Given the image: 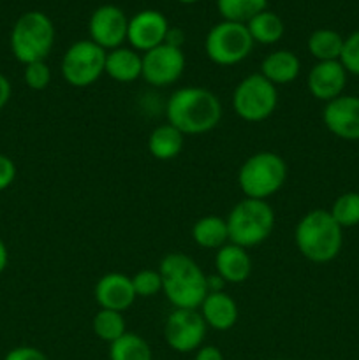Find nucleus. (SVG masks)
Wrapping results in <instances>:
<instances>
[{
    "label": "nucleus",
    "instance_id": "nucleus-19",
    "mask_svg": "<svg viewBox=\"0 0 359 360\" xmlns=\"http://www.w3.org/2000/svg\"><path fill=\"white\" fill-rule=\"evenodd\" d=\"M104 74L118 83H132L143 74V56L136 49L123 46L111 49L106 55Z\"/></svg>",
    "mask_w": 359,
    "mask_h": 360
},
{
    "label": "nucleus",
    "instance_id": "nucleus-7",
    "mask_svg": "<svg viewBox=\"0 0 359 360\" xmlns=\"http://www.w3.org/2000/svg\"><path fill=\"white\" fill-rule=\"evenodd\" d=\"M278 105V91L260 72L243 77L232 94V109L241 120L259 123L270 118Z\"/></svg>",
    "mask_w": 359,
    "mask_h": 360
},
{
    "label": "nucleus",
    "instance_id": "nucleus-2",
    "mask_svg": "<svg viewBox=\"0 0 359 360\" xmlns=\"http://www.w3.org/2000/svg\"><path fill=\"white\" fill-rule=\"evenodd\" d=\"M162 292L178 309H199L208 295L206 274L197 262L183 253H168L158 264Z\"/></svg>",
    "mask_w": 359,
    "mask_h": 360
},
{
    "label": "nucleus",
    "instance_id": "nucleus-26",
    "mask_svg": "<svg viewBox=\"0 0 359 360\" xmlns=\"http://www.w3.org/2000/svg\"><path fill=\"white\" fill-rule=\"evenodd\" d=\"M267 0H217V9L224 21L246 25L253 16L266 11Z\"/></svg>",
    "mask_w": 359,
    "mask_h": 360
},
{
    "label": "nucleus",
    "instance_id": "nucleus-29",
    "mask_svg": "<svg viewBox=\"0 0 359 360\" xmlns=\"http://www.w3.org/2000/svg\"><path fill=\"white\" fill-rule=\"evenodd\" d=\"M130 280H132L136 297H155L162 292V276L158 271L143 269L134 274Z\"/></svg>",
    "mask_w": 359,
    "mask_h": 360
},
{
    "label": "nucleus",
    "instance_id": "nucleus-3",
    "mask_svg": "<svg viewBox=\"0 0 359 360\" xmlns=\"http://www.w3.org/2000/svg\"><path fill=\"white\" fill-rule=\"evenodd\" d=\"M296 246L306 260L327 264L336 259L344 246V229L334 221L329 210H312L296 225Z\"/></svg>",
    "mask_w": 359,
    "mask_h": 360
},
{
    "label": "nucleus",
    "instance_id": "nucleus-38",
    "mask_svg": "<svg viewBox=\"0 0 359 360\" xmlns=\"http://www.w3.org/2000/svg\"><path fill=\"white\" fill-rule=\"evenodd\" d=\"M7 262H9V252H7V246L6 243L0 239V274L6 271L7 267Z\"/></svg>",
    "mask_w": 359,
    "mask_h": 360
},
{
    "label": "nucleus",
    "instance_id": "nucleus-31",
    "mask_svg": "<svg viewBox=\"0 0 359 360\" xmlns=\"http://www.w3.org/2000/svg\"><path fill=\"white\" fill-rule=\"evenodd\" d=\"M340 63L345 67L347 74L359 76V30L352 32L348 37H345Z\"/></svg>",
    "mask_w": 359,
    "mask_h": 360
},
{
    "label": "nucleus",
    "instance_id": "nucleus-15",
    "mask_svg": "<svg viewBox=\"0 0 359 360\" xmlns=\"http://www.w3.org/2000/svg\"><path fill=\"white\" fill-rule=\"evenodd\" d=\"M306 86L313 98L320 102H331L344 95L347 86V70L341 65L340 60L333 62H317L310 69L306 77Z\"/></svg>",
    "mask_w": 359,
    "mask_h": 360
},
{
    "label": "nucleus",
    "instance_id": "nucleus-22",
    "mask_svg": "<svg viewBox=\"0 0 359 360\" xmlns=\"http://www.w3.org/2000/svg\"><path fill=\"white\" fill-rule=\"evenodd\" d=\"M183 134L172 125H158L148 137V151L157 160H172L183 150Z\"/></svg>",
    "mask_w": 359,
    "mask_h": 360
},
{
    "label": "nucleus",
    "instance_id": "nucleus-10",
    "mask_svg": "<svg viewBox=\"0 0 359 360\" xmlns=\"http://www.w3.org/2000/svg\"><path fill=\"white\" fill-rule=\"evenodd\" d=\"M208 326L199 309H178L169 313L164 326V338L169 348L178 354L199 350L206 338Z\"/></svg>",
    "mask_w": 359,
    "mask_h": 360
},
{
    "label": "nucleus",
    "instance_id": "nucleus-18",
    "mask_svg": "<svg viewBox=\"0 0 359 360\" xmlns=\"http://www.w3.org/2000/svg\"><path fill=\"white\" fill-rule=\"evenodd\" d=\"M199 313L208 327L215 330H229L238 322V304L234 299L225 292H213L201 302Z\"/></svg>",
    "mask_w": 359,
    "mask_h": 360
},
{
    "label": "nucleus",
    "instance_id": "nucleus-21",
    "mask_svg": "<svg viewBox=\"0 0 359 360\" xmlns=\"http://www.w3.org/2000/svg\"><path fill=\"white\" fill-rule=\"evenodd\" d=\"M192 239L197 246L206 250H218L229 243V231L225 218L208 214L199 218L192 227Z\"/></svg>",
    "mask_w": 359,
    "mask_h": 360
},
{
    "label": "nucleus",
    "instance_id": "nucleus-5",
    "mask_svg": "<svg viewBox=\"0 0 359 360\" xmlns=\"http://www.w3.org/2000/svg\"><path fill=\"white\" fill-rule=\"evenodd\" d=\"M287 164L275 151H257L246 158L238 172L239 190L246 199L267 200L285 185Z\"/></svg>",
    "mask_w": 359,
    "mask_h": 360
},
{
    "label": "nucleus",
    "instance_id": "nucleus-41",
    "mask_svg": "<svg viewBox=\"0 0 359 360\" xmlns=\"http://www.w3.org/2000/svg\"><path fill=\"white\" fill-rule=\"evenodd\" d=\"M358 97H359V88H358Z\"/></svg>",
    "mask_w": 359,
    "mask_h": 360
},
{
    "label": "nucleus",
    "instance_id": "nucleus-12",
    "mask_svg": "<svg viewBox=\"0 0 359 360\" xmlns=\"http://www.w3.org/2000/svg\"><path fill=\"white\" fill-rule=\"evenodd\" d=\"M127 30H129V18L120 7L111 4L97 7L88 21L90 41L106 51L120 48L127 41Z\"/></svg>",
    "mask_w": 359,
    "mask_h": 360
},
{
    "label": "nucleus",
    "instance_id": "nucleus-36",
    "mask_svg": "<svg viewBox=\"0 0 359 360\" xmlns=\"http://www.w3.org/2000/svg\"><path fill=\"white\" fill-rule=\"evenodd\" d=\"M183 41H185V34H183L180 28H171L169 27L168 35H165V44L175 46V48H182Z\"/></svg>",
    "mask_w": 359,
    "mask_h": 360
},
{
    "label": "nucleus",
    "instance_id": "nucleus-8",
    "mask_svg": "<svg viewBox=\"0 0 359 360\" xmlns=\"http://www.w3.org/2000/svg\"><path fill=\"white\" fill-rule=\"evenodd\" d=\"M253 39L246 25L234 21H220L206 35L204 49L208 58L222 67L241 63L253 49Z\"/></svg>",
    "mask_w": 359,
    "mask_h": 360
},
{
    "label": "nucleus",
    "instance_id": "nucleus-4",
    "mask_svg": "<svg viewBox=\"0 0 359 360\" xmlns=\"http://www.w3.org/2000/svg\"><path fill=\"white\" fill-rule=\"evenodd\" d=\"M229 243L248 250L266 241L275 229V211L267 200L243 199L229 211Z\"/></svg>",
    "mask_w": 359,
    "mask_h": 360
},
{
    "label": "nucleus",
    "instance_id": "nucleus-24",
    "mask_svg": "<svg viewBox=\"0 0 359 360\" xmlns=\"http://www.w3.org/2000/svg\"><path fill=\"white\" fill-rule=\"evenodd\" d=\"M246 28H248L253 42H259V44H275V42L280 41L285 30L284 21L280 20L278 14L271 13V11H263L257 16H253L246 23Z\"/></svg>",
    "mask_w": 359,
    "mask_h": 360
},
{
    "label": "nucleus",
    "instance_id": "nucleus-6",
    "mask_svg": "<svg viewBox=\"0 0 359 360\" xmlns=\"http://www.w3.org/2000/svg\"><path fill=\"white\" fill-rule=\"evenodd\" d=\"M55 44V27L41 11L21 14L11 32V51L23 65L42 62Z\"/></svg>",
    "mask_w": 359,
    "mask_h": 360
},
{
    "label": "nucleus",
    "instance_id": "nucleus-40",
    "mask_svg": "<svg viewBox=\"0 0 359 360\" xmlns=\"http://www.w3.org/2000/svg\"><path fill=\"white\" fill-rule=\"evenodd\" d=\"M275 360H285V359H275Z\"/></svg>",
    "mask_w": 359,
    "mask_h": 360
},
{
    "label": "nucleus",
    "instance_id": "nucleus-13",
    "mask_svg": "<svg viewBox=\"0 0 359 360\" xmlns=\"http://www.w3.org/2000/svg\"><path fill=\"white\" fill-rule=\"evenodd\" d=\"M322 122L333 136L344 141H359V97L340 95L322 109Z\"/></svg>",
    "mask_w": 359,
    "mask_h": 360
},
{
    "label": "nucleus",
    "instance_id": "nucleus-35",
    "mask_svg": "<svg viewBox=\"0 0 359 360\" xmlns=\"http://www.w3.org/2000/svg\"><path fill=\"white\" fill-rule=\"evenodd\" d=\"M11 94H13V88H11L9 79H7L4 74H0V111L7 105V102L11 101Z\"/></svg>",
    "mask_w": 359,
    "mask_h": 360
},
{
    "label": "nucleus",
    "instance_id": "nucleus-39",
    "mask_svg": "<svg viewBox=\"0 0 359 360\" xmlns=\"http://www.w3.org/2000/svg\"><path fill=\"white\" fill-rule=\"evenodd\" d=\"M178 2H182V4H194V2H197V0H178Z\"/></svg>",
    "mask_w": 359,
    "mask_h": 360
},
{
    "label": "nucleus",
    "instance_id": "nucleus-14",
    "mask_svg": "<svg viewBox=\"0 0 359 360\" xmlns=\"http://www.w3.org/2000/svg\"><path fill=\"white\" fill-rule=\"evenodd\" d=\"M168 30L169 23L164 14L153 9L141 11L129 20L127 41L137 53H146L164 44Z\"/></svg>",
    "mask_w": 359,
    "mask_h": 360
},
{
    "label": "nucleus",
    "instance_id": "nucleus-27",
    "mask_svg": "<svg viewBox=\"0 0 359 360\" xmlns=\"http://www.w3.org/2000/svg\"><path fill=\"white\" fill-rule=\"evenodd\" d=\"M92 327H94L95 336L109 345L115 343L116 340H120L127 333L123 313L111 311V309H99L97 315L94 316Z\"/></svg>",
    "mask_w": 359,
    "mask_h": 360
},
{
    "label": "nucleus",
    "instance_id": "nucleus-9",
    "mask_svg": "<svg viewBox=\"0 0 359 360\" xmlns=\"http://www.w3.org/2000/svg\"><path fill=\"white\" fill-rule=\"evenodd\" d=\"M108 51L90 39L77 41L63 53L60 70L67 84L74 88H87L97 83L104 74Z\"/></svg>",
    "mask_w": 359,
    "mask_h": 360
},
{
    "label": "nucleus",
    "instance_id": "nucleus-37",
    "mask_svg": "<svg viewBox=\"0 0 359 360\" xmlns=\"http://www.w3.org/2000/svg\"><path fill=\"white\" fill-rule=\"evenodd\" d=\"M206 285H208V294H213V292H224L225 281L215 273L211 274V276H206Z\"/></svg>",
    "mask_w": 359,
    "mask_h": 360
},
{
    "label": "nucleus",
    "instance_id": "nucleus-20",
    "mask_svg": "<svg viewBox=\"0 0 359 360\" xmlns=\"http://www.w3.org/2000/svg\"><path fill=\"white\" fill-rule=\"evenodd\" d=\"M299 70H301L299 58L296 56V53L289 51V49H278V51L270 53L260 63V74L275 86L296 81Z\"/></svg>",
    "mask_w": 359,
    "mask_h": 360
},
{
    "label": "nucleus",
    "instance_id": "nucleus-30",
    "mask_svg": "<svg viewBox=\"0 0 359 360\" xmlns=\"http://www.w3.org/2000/svg\"><path fill=\"white\" fill-rule=\"evenodd\" d=\"M23 79L27 83V86L30 90H46L51 83V69L46 63V60L42 62H32L25 65V72H23Z\"/></svg>",
    "mask_w": 359,
    "mask_h": 360
},
{
    "label": "nucleus",
    "instance_id": "nucleus-34",
    "mask_svg": "<svg viewBox=\"0 0 359 360\" xmlns=\"http://www.w3.org/2000/svg\"><path fill=\"white\" fill-rule=\"evenodd\" d=\"M194 360H224L220 348L213 347V345H203L199 350H196V357Z\"/></svg>",
    "mask_w": 359,
    "mask_h": 360
},
{
    "label": "nucleus",
    "instance_id": "nucleus-32",
    "mask_svg": "<svg viewBox=\"0 0 359 360\" xmlns=\"http://www.w3.org/2000/svg\"><path fill=\"white\" fill-rule=\"evenodd\" d=\"M16 179V165L9 157L0 153V192L9 188Z\"/></svg>",
    "mask_w": 359,
    "mask_h": 360
},
{
    "label": "nucleus",
    "instance_id": "nucleus-33",
    "mask_svg": "<svg viewBox=\"0 0 359 360\" xmlns=\"http://www.w3.org/2000/svg\"><path fill=\"white\" fill-rule=\"evenodd\" d=\"M4 360H48L44 352L34 347H16L7 352Z\"/></svg>",
    "mask_w": 359,
    "mask_h": 360
},
{
    "label": "nucleus",
    "instance_id": "nucleus-23",
    "mask_svg": "<svg viewBox=\"0 0 359 360\" xmlns=\"http://www.w3.org/2000/svg\"><path fill=\"white\" fill-rule=\"evenodd\" d=\"M345 39L331 28H319L308 37V51L317 62L340 60Z\"/></svg>",
    "mask_w": 359,
    "mask_h": 360
},
{
    "label": "nucleus",
    "instance_id": "nucleus-25",
    "mask_svg": "<svg viewBox=\"0 0 359 360\" xmlns=\"http://www.w3.org/2000/svg\"><path fill=\"white\" fill-rule=\"evenodd\" d=\"M109 360H153V352L139 334L125 333L109 345Z\"/></svg>",
    "mask_w": 359,
    "mask_h": 360
},
{
    "label": "nucleus",
    "instance_id": "nucleus-16",
    "mask_svg": "<svg viewBox=\"0 0 359 360\" xmlns=\"http://www.w3.org/2000/svg\"><path fill=\"white\" fill-rule=\"evenodd\" d=\"M95 301L101 309H111V311H127L136 301L132 280L130 276L122 273H108L95 285Z\"/></svg>",
    "mask_w": 359,
    "mask_h": 360
},
{
    "label": "nucleus",
    "instance_id": "nucleus-17",
    "mask_svg": "<svg viewBox=\"0 0 359 360\" xmlns=\"http://www.w3.org/2000/svg\"><path fill=\"white\" fill-rule=\"evenodd\" d=\"M215 271L225 283H245L252 273V259L248 250L232 243L224 245L215 253Z\"/></svg>",
    "mask_w": 359,
    "mask_h": 360
},
{
    "label": "nucleus",
    "instance_id": "nucleus-11",
    "mask_svg": "<svg viewBox=\"0 0 359 360\" xmlns=\"http://www.w3.org/2000/svg\"><path fill=\"white\" fill-rule=\"evenodd\" d=\"M185 55L182 48L160 44L150 51L143 53V77L148 84L155 88H164L175 84L185 70Z\"/></svg>",
    "mask_w": 359,
    "mask_h": 360
},
{
    "label": "nucleus",
    "instance_id": "nucleus-1",
    "mask_svg": "<svg viewBox=\"0 0 359 360\" xmlns=\"http://www.w3.org/2000/svg\"><path fill=\"white\" fill-rule=\"evenodd\" d=\"M168 123L183 136L211 132L222 120V104L213 91L201 86H185L172 91L165 105Z\"/></svg>",
    "mask_w": 359,
    "mask_h": 360
},
{
    "label": "nucleus",
    "instance_id": "nucleus-28",
    "mask_svg": "<svg viewBox=\"0 0 359 360\" xmlns=\"http://www.w3.org/2000/svg\"><path fill=\"white\" fill-rule=\"evenodd\" d=\"M329 213L341 229L359 225V192H345L338 195Z\"/></svg>",
    "mask_w": 359,
    "mask_h": 360
}]
</instances>
